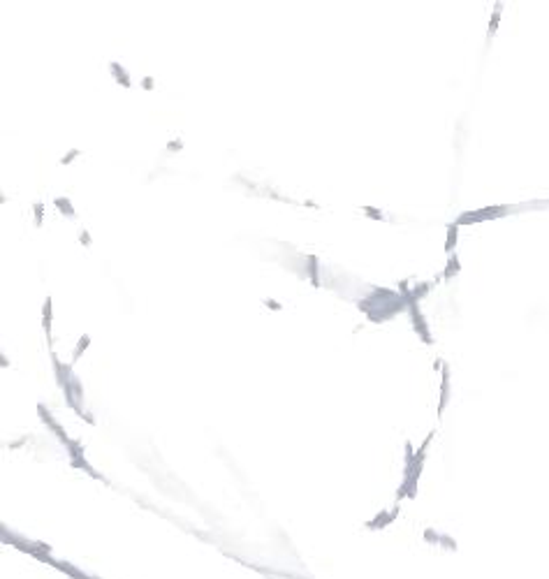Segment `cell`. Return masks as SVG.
Here are the masks:
<instances>
[{
	"instance_id": "obj_1",
	"label": "cell",
	"mask_w": 549,
	"mask_h": 579,
	"mask_svg": "<svg viewBox=\"0 0 549 579\" xmlns=\"http://www.w3.org/2000/svg\"><path fill=\"white\" fill-rule=\"evenodd\" d=\"M447 380H450V376H447V371H445V373H443V392H440V405H438V413H443L445 403H447Z\"/></svg>"
},
{
	"instance_id": "obj_2",
	"label": "cell",
	"mask_w": 549,
	"mask_h": 579,
	"mask_svg": "<svg viewBox=\"0 0 549 579\" xmlns=\"http://www.w3.org/2000/svg\"><path fill=\"white\" fill-rule=\"evenodd\" d=\"M454 244H457V225H450V227H447V246H445V250L450 253L452 248H454Z\"/></svg>"
},
{
	"instance_id": "obj_3",
	"label": "cell",
	"mask_w": 549,
	"mask_h": 579,
	"mask_svg": "<svg viewBox=\"0 0 549 579\" xmlns=\"http://www.w3.org/2000/svg\"><path fill=\"white\" fill-rule=\"evenodd\" d=\"M44 329H46V334L51 332V299H46V304H44Z\"/></svg>"
},
{
	"instance_id": "obj_4",
	"label": "cell",
	"mask_w": 549,
	"mask_h": 579,
	"mask_svg": "<svg viewBox=\"0 0 549 579\" xmlns=\"http://www.w3.org/2000/svg\"><path fill=\"white\" fill-rule=\"evenodd\" d=\"M88 345V338H81L79 341V345H77V350H74V359H79V355L84 352V348Z\"/></svg>"
},
{
	"instance_id": "obj_5",
	"label": "cell",
	"mask_w": 549,
	"mask_h": 579,
	"mask_svg": "<svg viewBox=\"0 0 549 579\" xmlns=\"http://www.w3.org/2000/svg\"><path fill=\"white\" fill-rule=\"evenodd\" d=\"M457 269H459V264H457V257H454V260H450V264H447V271H445V276L450 278L452 271H457Z\"/></svg>"
},
{
	"instance_id": "obj_6",
	"label": "cell",
	"mask_w": 549,
	"mask_h": 579,
	"mask_svg": "<svg viewBox=\"0 0 549 579\" xmlns=\"http://www.w3.org/2000/svg\"><path fill=\"white\" fill-rule=\"evenodd\" d=\"M56 204H58V209L61 211H67V213H72V206L67 200H56Z\"/></svg>"
},
{
	"instance_id": "obj_7",
	"label": "cell",
	"mask_w": 549,
	"mask_h": 579,
	"mask_svg": "<svg viewBox=\"0 0 549 579\" xmlns=\"http://www.w3.org/2000/svg\"><path fill=\"white\" fill-rule=\"evenodd\" d=\"M35 213H37V223H40V220H42V204H37Z\"/></svg>"
}]
</instances>
